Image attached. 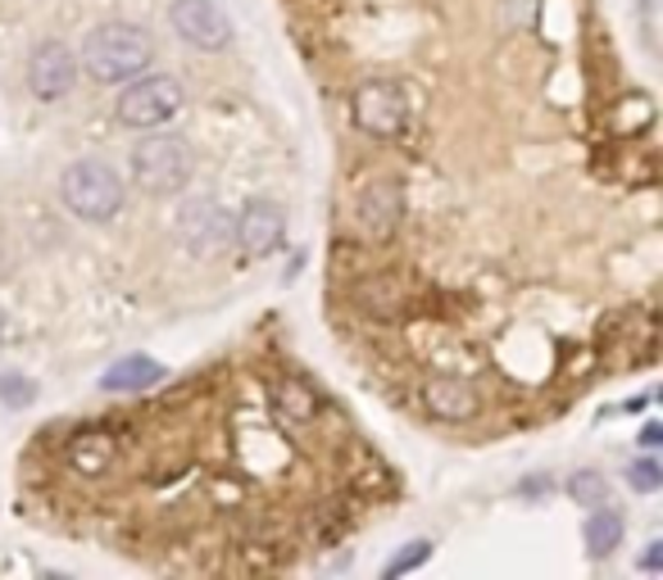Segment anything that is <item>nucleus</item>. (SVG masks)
<instances>
[{
  "mask_svg": "<svg viewBox=\"0 0 663 580\" xmlns=\"http://www.w3.org/2000/svg\"><path fill=\"white\" fill-rule=\"evenodd\" d=\"M151 64H155V42H151V32L137 23H100L83 46V68L100 87L132 83V77H141Z\"/></svg>",
  "mask_w": 663,
  "mask_h": 580,
  "instance_id": "obj_1",
  "label": "nucleus"
},
{
  "mask_svg": "<svg viewBox=\"0 0 663 580\" xmlns=\"http://www.w3.org/2000/svg\"><path fill=\"white\" fill-rule=\"evenodd\" d=\"M59 200H64V209L73 218L109 222L123 209L128 190H123V177L105 160H78V164H68L64 177H59Z\"/></svg>",
  "mask_w": 663,
  "mask_h": 580,
  "instance_id": "obj_2",
  "label": "nucleus"
},
{
  "mask_svg": "<svg viewBox=\"0 0 663 580\" xmlns=\"http://www.w3.org/2000/svg\"><path fill=\"white\" fill-rule=\"evenodd\" d=\"M192 145L182 136H164L160 128L132 150V177L145 196H177L192 182Z\"/></svg>",
  "mask_w": 663,
  "mask_h": 580,
  "instance_id": "obj_3",
  "label": "nucleus"
},
{
  "mask_svg": "<svg viewBox=\"0 0 663 580\" xmlns=\"http://www.w3.org/2000/svg\"><path fill=\"white\" fill-rule=\"evenodd\" d=\"M350 109H355V123L368 136H378V141H395L414 123V100H410V91H404L400 83H391V77H373V83H363L355 91Z\"/></svg>",
  "mask_w": 663,
  "mask_h": 580,
  "instance_id": "obj_4",
  "label": "nucleus"
},
{
  "mask_svg": "<svg viewBox=\"0 0 663 580\" xmlns=\"http://www.w3.org/2000/svg\"><path fill=\"white\" fill-rule=\"evenodd\" d=\"M177 109H182V87L173 83V77H132L128 91L115 105L119 123L137 128V132H155V128L173 123Z\"/></svg>",
  "mask_w": 663,
  "mask_h": 580,
  "instance_id": "obj_5",
  "label": "nucleus"
},
{
  "mask_svg": "<svg viewBox=\"0 0 663 580\" xmlns=\"http://www.w3.org/2000/svg\"><path fill=\"white\" fill-rule=\"evenodd\" d=\"M173 231H177V241L187 245L192 254L209 259V254H224L228 250V241H232V214L218 200H209V196H196V200H187V205L177 209Z\"/></svg>",
  "mask_w": 663,
  "mask_h": 580,
  "instance_id": "obj_6",
  "label": "nucleus"
},
{
  "mask_svg": "<svg viewBox=\"0 0 663 580\" xmlns=\"http://www.w3.org/2000/svg\"><path fill=\"white\" fill-rule=\"evenodd\" d=\"M173 32L196 51H224L232 42V19L214 0H173L169 10Z\"/></svg>",
  "mask_w": 663,
  "mask_h": 580,
  "instance_id": "obj_7",
  "label": "nucleus"
},
{
  "mask_svg": "<svg viewBox=\"0 0 663 580\" xmlns=\"http://www.w3.org/2000/svg\"><path fill=\"white\" fill-rule=\"evenodd\" d=\"M282 237H286V214H282V205H273V200H250V205L232 218V241H237L250 259L273 254V250L282 245Z\"/></svg>",
  "mask_w": 663,
  "mask_h": 580,
  "instance_id": "obj_8",
  "label": "nucleus"
},
{
  "mask_svg": "<svg viewBox=\"0 0 663 580\" xmlns=\"http://www.w3.org/2000/svg\"><path fill=\"white\" fill-rule=\"evenodd\" d=\"M404 222V186L395 177H382V182H368L363 196H359V227L363 237L373 241H391Z\"/></svg>",
  "mask_w": 663,
  "mask_h": 580,
  "instance_id": "obj_9",
  "label": "nucleus"
},
{
  "mask_svg": "<svg viewBox=\"0 0 663 580\" xmlns=\"http://www.w3.org/2000/svg\"><path fill=\"white\" fill-rule=\"evenodd\" d=\"M78 83V59L68 55V46L59 42H42L28 59V87L36 100H59Z\"/></svg>",
  "mask_w": 663,
  "mask_h": 580,
  "instance_id": "obj_10",
  "label": "nucleus"
},
{
  "mask_svg": "<svg viewBox=\"0 0 663 580\" xmlns=\"http://www.w3.org/2000/svg\"><path fill=\"white\" fill-rule=\"evenodd\" d=\"M423 404H427V413L446 417V422H468V417H477V408H482V395L459 376H436L423 385Z\"/></svg>",
  "mask_w": 663,
  "mask_h": 580,
  "instance_id": "obj_11",
  "label": "nucleus"
},
{
  "mask_svg": "<svg viewBox=\"0 0 663 580\" xmlns=\"http://www.w3.org/2000/svg\"><path fill=\"white\" fill-rule=\"evenodd\" d=\"M160 376H164V363H155L151 354H128L115 368H105L100 385L105 391H145V385H155Z\"/></svg>",
  "mask_w": 663,
  "mask_h": 580,
  "instance_id": "obj_12",
  "label": "nucleus"
},
{
  "mask_svg": "<svg viewBox=\"0 0 663 580\" xmlns=\"http://www.w3.org/2000/svg\"><path fill=\"white\" fill-rule=\"evenodd\" d=\"M582 539H586V554H591V558H609V554L622 545V517L600 504L591 517H586Z\"/></svg>",
  "mask_w": 663,
  "mask_h": 580,
  "instance_id": "obj_13",
  "label": "nucleus"
},
{
  "mask_svg": "<svg viewBox=\"0 0 663 580\" xmlns=\"http://www.w3.org/2000/svg\"><path fill=\"white\" fill-rule=\"evenodd\" d=\"M359 304L368 308V314L391 318V314H400L404 291L395 286V277H373V282H363V286H359Z\"/></svg>",
  "mask_w": 663,
  "mask_h": 580,
  "instance_id": "obj_14",
  "label": "nucleus"
},
{
  "mask_svg": "<svg viewBox=\"0 0 663 580\" xmlns=\"http://www.w3.org/2000/svg\"><path fill=\"white\" fill-rule=\"evenodd\" d=\"M273 400H278V408H282L291 422H309V417L318 413L314 391H309V385H301V381H282L278 391H273Z\"/></svg>",
  "mask_w": 663,
  "mask_h": 580,
  "instance_id": "obj_15",
  "label": "nucleus"
},
{
  "mask_svg": "<svg viewBox=\"0 0 663 580\" xmlns=\"http://www.w3.org/2000/svg\"><path fill=\"white\" fill-rule=\"evenodd\" d=\"M109 458H115V445H109L105 436H96V431H91V436H83L78 445H73V462H78L83 472H91V477L109 468Z\"/></svg>",
  "mask_w": 663,
  "mask_h": 580,
  "instance_id": "obj_16",
  "label": "nucleus"
},
{
  "mask_svg": "<svg viewBox=\"0 0 663 580\" xmlns=\"http://www.w3.org/2000/svg\"><path fill=\"white\" fill-rule=\"evenodd\" d=\"M568 494L577 499L582 508H600V504H609V481L600 472H573Z\"/></svg>",
  "mask_w": 663,
  "mask_h": 580,
  "instance_id": "obj_17",
  "label": "nucleus"
},
{
  "mask_svg": "<svg viewBox=\"0 0 663 580\" xmlns=\"http://www.w3.org/2000/svg\"><path fill=\"white\" fill-rule=\"evenodd\" d=\"M36 400V381L23 372H0V404L6 408H28Z\"/></svg>",
  "mask_w": 663,
  "mask_h": 580,
  "instance_id": "obj_18",
  "label": "nucleus"
},
{
  "mask_svg": "<svg viewBox=\"0 0 663 580\" xmlns=\"http://www.w3.org/2000/svg\"><path fill=\"white\" fill-rule=\"evenodd\" d=\"M427 558H432V539H414V545H404V549L382 567V576L395 580V576H404V571H419Z\"/></svg>",
  "mask_w": 663,
  "mask_h": 580,
  "instance_id": "obj_19",
  "label": "nucleus"
},
{
  "mask_svg": "<svg viewBox=\"0 0 663 580\" xmlns=\"http://www.w3.org/2000/svg\"><path fill=\"white\" fill-rule=\"evenodd\" d=\"M628 485L637 494H659L663 490V468H659V458H637L632 468H628Z\"/></svg>",
  "mask_w": 663,
  "mask_h": 580,
  "instance_id": "obj_20",
  "label": "nucleus"
},
{
  "mask_svg": "<svg viewBox=\"0 0 663 580\" xmlns=\"http://www.w3.org/2000/svg\"><path fill=\"white\" fill-rule=\"evenodd\" d=\"M641 445H645V449L663 445V427H659V422H645V427H641Z\"/></svg>",
  "mask_w": 663,
  "mask_h": 580,
  "instance_id": "obj_21",
  "label": "nucleus"
},
{
  "mask_svg": "<svg viewBox=\"0 0 663 580\" xmlns=\"http://www.w3.org/2000/svg\"><path fill=\"white\" fill-rule=\"evenodd\" d=\"M641 567H645V571H659V567H663V545H659V539H654V545L645 549V558H641Z\"/></svg>",
  "mask_w": 663,
  "mask_h": 580,
  "instance_id": "obj_22",
  "label": "nucleus"
},
{
  "mask_svg": "<svg viewBox=\"0 0 663 580\" xmlns=\"http://www.w3.org/2000/svg\"><path fill=\"white\" fill-rule=\"evenodd\" d=\"M0 340H6V314H0Z\"/></svg>",
  "mask_w": 663,
  "mask_h": 580,
  "instance_id": "obj_23",
  "label": "nucleus"
}]
</instances>
